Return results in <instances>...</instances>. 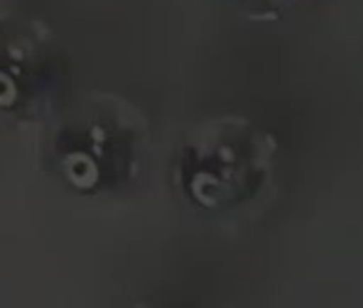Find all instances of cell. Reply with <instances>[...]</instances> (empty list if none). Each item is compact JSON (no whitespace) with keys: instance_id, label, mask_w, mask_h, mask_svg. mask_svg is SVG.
Listing matches in <instances>:
<instances>
[{"instance_id":"cell-1","label":"cell","mask_w":363,"mask_h":308,"mask_svg":"<svg viewBox=\"0 0 363 308\" xmlns=\"http://www.w3.org/2000/svg\"><path fill=\"white\" fill-rule=\"evenodd\" d=\"M143 148V118L126 101L113 94H88L58 122L52 159L69 189L79 195H101L130 182Z\"/></svg>"},{"instance_id":"cell-5","label":"cell","mask_w":363,"mask_h":308,"mask_svg":"<svg viewBox=\"0 0 363 308\" xmlns=\"http://www.w3.org/2000/svg\"><path fill=\"white\" fill-rule=\"evenodd\" d=\"M16 3H18V0H0V20L9 18V13H11Z\"/></svg>"},{"instance_id":"cell-3","label":"cell","mask_w":363,"mask_h":308,"mask_svg":"<svg viewBox=\"0 0 363 308\" xmlns=\"http://www.w3.org/2000/svg\"><path fill=\"white\" fill-rule=\"evenodd\" d=\"M60 52L41 20H0V118L33 126L54 114L65 77Z\"/></svg>"},{"instance_id":"cell-4","label":"cell","mask_w":363,"mask_h":308,"mask_svg":"<svg viewBox=\"0 0 363 308\" xmlns=\"http://www.w3.org/2000/svg\"><path fill=\"white\" fill-rule=\"evenodd\" d=\"M231 3L244 13H248L250 18L269 20V18L280 16L284 9H289L295 0H231Z\"/></svg>"},{"instance_id":"cell-2","label":"cell","mask_w":363,"mask_h":308,"mask_svg":"<svg viewBox=\"0 0 363 308\" xmlns=\"http://www.w3.org/2000/svg\"><path fill=\"white\" fill-rule=\"evenodd\" d=\"M274 154V139L252 122L212 120L182 143L177 185L199 208L238 210L252 204L265 189Z\"/></svg>"}]
</instances>
